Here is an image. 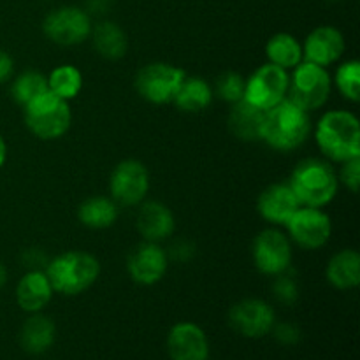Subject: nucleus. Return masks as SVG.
<instances>
[{"instance_id": "obj_7", "label": "nucleus", "mask_w": 360, "mask_h": 360, "mask_svg": "<svg viewBox=\"0 0 360 360\" xmlns=\"http://www.w3.org/2000/svg\"><path fill=\"white\" fill-rule=\"evenodd\" d=\"M186 72L167 62H151L141 67L136 74L134 86L141 98L155 105L172 104Z\"/></svg>"}, {"instance_id": "obj_29", "label": "nucleus", "mask_w": 360, "mask_h": 360, "mask_svg": "<svg viewBox=\"0 0 360 360\" xmlns=\"http://www.w3.org/2000/svg\"><path fill=\"white\" fill-rule=\"evenodd\" d=\"M334 84L341 97L357 104L360 101V62L352 58L341 63L334 72Z\"/></svg>"}, {"instance_id": "obj_33", "label": "nucleus", "mask_w": 360, "mask_h": 360, "mask_svg": "<svg viewBox=\"0 0 360 360\" xmlns=\"http://www.w3.org/2000/svg\"><path fill=\"white\" fill-rule=\"evenodd\" d=\"M271 334H273L278 343L285 345V347H294L302 338L301 329L292 322H276L271 329Z\"/></svg>"}, {"instance_id": "obj_32", "label": "nucleus", "mask_w": 360, "mask_h": 360, "mask_svg": "<svg viewBox=\"0 0 360 360\" xmlns=\"http://www.w3.org/2000/svg\"><path fill=\"white\" fill-rule=\"evenodd\" d=\"M338 179L352 193H357L360 188V157L343 162L340 172H338Z\"/></svg>"}, {"instance_id": "obj_26", "label": "nucleus", "mask_w": 360, "mask_h": 360, "mask_svg": "<svg viewBox=\"0 0 360 360\" xmlns=\"http://www.w3.org/2000/svg\"><path fill=\"white\" fill-rule=\"evenodd\" d=\"M266 56L267 62L274 63V65L281 67L288 72L304 60L302 44L295 35L288 34V32H278L267 41Z\"/></svg>"}, {"instance_id": "obj_34", "label": "nucleus", "mask_w": 360, "mask_h": 360, "mask_svg": "<svg viewBox=\"0 0 360 360\" xmlns=\"http://www.w3.org/2000/svg\"><path fill=\"white\" fill-rule=\"evenodd\" d=\"M167 252L169 260H174V262L186 264L188 260L193 259L195 255V245L192 241H186V239H178L171 245V248L165 250Z\"/></svg>"}, {"instance_id": "obj_15", "label": "nucleus", "mask_w": 360, "mask_h": 360, "mask_svg": "<svg viewBox=\"0 0 360 360\" xmlns=\"http://www.w3.org/2000/svg\"><path fill=\"white\" fill-rule=\"evenodd\" d=\"M347 51V41L341 30L333 25H322L313 28L302 44L304 62H311L320 67H330Z\"/></svg>"}, {"instance_id": "obj_31", "label": "nucleus", "mask_w": 360, "mask_h": 360, "mask_svg": "<svg viewBox=\"0 0 360 360\" xmlns=\"http://www.w3.org/2000/svg\"><path fill=\"white\" fill-rule=\"evenodd\" d=\"M273 295L280 304L294 306L299 299V283L290 269L274 276L273 281Z\"/></svg>"}, {"instance_id": "obj_6", "label": "nucleus", "mask_w": 360, "mask_h": 360, "mask_svg": "<svg viewBox=\"0 0 360 360\" xmlns=\"http://www.w3.org/2000/svg\"><path fill=\"white\" fill-rule=\"evenodd\" d=\"M330 91H333V77L326 67L302 60L290 70L287 98H290L304 111L313 112L323 108L329 101Z\"/></svg>"}, {"instance_id": "obj_5", "label": "nucleus", "mask_w": 360, "mask_h": 360, "mask_svg": "<svg viewBox=\"0 0 360 360\" xmlns=\"http://www.w3.org/2000/svg\"><path fill=\"white\" fill-rule=\"evenodd\" d=\"M25 123L32 136L41 141L62 139L72 125L69 102L51 91H44L23 108Z\"/></svg>"}, {"instance_id": "obj_20", "label": "nucleus", "mask_w": 360, "mask_h": 360, "mask_svg": "<svg viewBox=\"0 0 360 360\" xmlns=\"http://www.w3.org/2000/svg\"><path fill=\"white\" fill-rule=\"evenodd\" d=\"M264 116H266V111L255 108L243 98L231 105L227 118L229 130L236 139L245 141V143H257L260 141Z\"/></svg>"}, {"instance_id": "obj_8", "label": "nucleus", "mask_w": 360, "mask_h": 360, "mask_svg": "<svg viewBox=\"0 0 360 360\" xmlns=\"http://www.w3.org/2000/svg\"><path fill=\"white\" fill-rule=\"evenodd\" d=\"M91 16L76 6H62L46 14L42 32L51 42L58 46H77L90 39Z\"/></svg>"}, {"instance_id": "obj_11", "label": "nucleus", "mask_w": 360, "mask_h": 360, "mask_svg": "<svg viewBox=\"0 0 360 360\" xmlns=\"http://www.w3.org/2000/svg\"><path fill=\"white\" fill-rule=\"evenodd\" d=\"M252 257L259 273L274 278L292 267V241L276 227L266 229L253 239Z\"/></svg>"}, {"instance_id": "obj_27", "label": "nucleus", "mask_w": 360, "mask_h": 360, "mask_svg": "<svg viewBox=\"0 0 360 360\" xmlns=\"http://www.w3.org/2000/svg\"><path fill=\"white\" fill-rule=\"evenodd\" d=\"M46 77H48V90L67 102L76 98L83 88V74L72 63L55 67Z\"/></svg>"}, {"instance_id": "obj_23", "label": "nucleus", "mask_w": 360, "mask_h": 360, "mask_svg": "<svg viewBox=\"0 0 360 360\" xmlns=\"http://www.w3.org/2000/svg\"><path fill=\"white\" fill-rule=\"evenodd\" d=\"M118 217L120 206L111 197H88L77 206V220L91 231H104V229L112 227Z\"/></svg>"}, {"instance_id": "obj_28", "label": "nucleus", "mask_w": 360, "mask_h": 360, "mask_svg": "<svg viewBox=\"0 0 360 360\" xmlns=\"http://www.w3.org/2000/svg\"><path fill=\"white\" fill-rule=\"evenodd\" d=\"M48 91V77L37 70H25L11 84V97L18 105L25 108L28 102Z\"/></svg>"}, {"instance_id": "obj_39", "label": "nucleus", "mask_w": 360, "mask_h": 360, "mask_svg": "<svg viewBox=\"0 0 360 360\" xmlns=\"http://www.w3.org/2000/svg\"><path fill=\"white\" fill-rule=\"evenodd\" d=\"M7 283V267L0 262V288H4V285Z\"/></svg>"}, {"instance_id": "obj_19", "label": "nucleus", "mask_w": 360, "mask_h": 360, "mask_svg": "<svg viewBox=\"0 0 360 360\" xmlns=\"http://www.w3.org/2000/svg\"><path fill=\"white\" fill-rule=\"evenodd\" d=\"M53 290L44 269L27 271L16 285V302L23 311L41 313L51 302Z\"/></svg>"}, {"instance_id": "obj_38", "label": "nucleus", "mask_w": 360, "mask_h": 360, "mask_svg": "<svg viewBox=\"0 0 360 360\" xmlns=\"http://www.w3.org/2000/svg\"><path fill=\"white\" fill-rule=\"evenodd\" d=\"M6 160H7V144H6V139H4V136L0 134V169L4 167Z\"/></svg>"}, {"instance_id": "obj_16", "label": "nucleus", "mask_w": 360, "mask_h": 360, "mask_svg": "<svg viewBox=\"0 0 360 360\" xmlns=\"http://www.w3.org/2000/svg\"><path fill=\"white\" fill-rule=\"evenodd\" d=\"M301 207L294 190L288 181H278L266 186L257 199V211L267 224L281 227Z\"/></svg>"}, {"instance_id": "obj_25", "label": "nucleus", "mask_w": 360, "mask_h": 360, "mask_svg": "<svg viewBox=\"0 0 360 360\" xmlns=\"http://www.w3.org/2000/svg\"><path fill=\"white\" fill-rule=\"evenodd\" d=\"M213 86L200 76H185L172 104L181 112L197 115L206 111L213 102Z\"/></svg>"}, {"instance_id": "obj_1", "label": "nucleus", "mask_w": 360, "mask_h": 360, "mask_svg": "<svg viewBox=\"0 0 360 360\" xmlns=\"http://www.w3.org/2000/svg\"><path fill=\"white\" fill-rule=\"evenodd\" d=\"M311 134V116L297 104L285 98L274 108L267 109L264 116L260 141L274 151L288 153L308 141Z\"/></svg>"}, {"instance_id": "obj_24", "label": "nucleus", "mask_w": 360, "mask_h": 360, "mask_svg": "<svg viewBox=\"0 0 360 360\" xmlns=\"http://www.w3.org/2000/svg\"><path fill=\"white\" fill-rule=\"evenodd\" d=\"M91 42L94 48L102 58L120 60L127 55L129 49V37L125 30L118 23L111 20H102L91 28Z\"/></svg>"}, {"instance_id": "obj_4", "label": "nucleus", "mask_w": 360, "mask_h": 360, "mask_svg": "<svg viewBox=\"0 0 360 360\" xmlns=\"http://www.w3.org/2000/svg\"><path fill=\"white\" fill-rule=\"evenodd\" d=\"M288 185L292 186L301 206L323 207L336 199L340 179L333 162L323 158H304L292 171Z\"/></svg>"}, {"instance_id": "obj_13", "label": "nucleus", "mask_w": 360, "mask_h": 360, "mask_svg": "<svg viewBox=\"0 0 360 360\" xmlns=\"http://www.w3.org/2000/svg\"><path fill=\"white\" fill-rule=\"evenodd\" d=\"M229 323L241 336L257 340L271 334V329L276 323V313L269 302L248 297L232 306L229 311Z\"/></svg>"}, {"instance_id": "obj_30", "label": "nucleus", "mask_w": 360, "mask_h": 360, "mask_svg": "<svg viewBox=\"0 0 360 360\" xmlns=\"http://www.w3.org/2000/svg\"><path fill=\"white\" fill-rule=\"evenodd\" d=\"M245 90L246 77H243L236 70H225V72H221L213 84L214 97L221 98V101L231 105L245 98Z\"/></svg>"}, {"instance_id": "obj_14", "label": "nucleus", "mask_w": 360, "mask_h": 360, "mask_svg": "<svg viewBox=\"0 0 360 360\" xmlns=\"http://www.w3.org/2000/svg\"><path fill=\"white\" fill-rule=\"evenodd\" d=\"M167 267L169 257L160 243L143 241L127 259V273L141 287H151L164 280Z\"/></svg>"}, {"instance_id": "obj_3", "label": "nucleus", "mask_w": 360, "mask_h": 360, "mask_svg": "<svg viewBox=\"0 0 360 360\" xmlns=\"http://www.w3.org/2000/svg\"><path fill=\"white\" fill-rule=\"evenodd\" d=\"M44 273L56 294L74 297L97 283L101 262L91 253L72 250L53 257L44 267Z\"/></svg>"}, {"instance_id": "obj_35", "label": "nucleus", "mask_w": 360, "mask_h": 360, "mask_svg": "<svg viewBox=\"0 0 360 360\" xmlns=\"http://www.w3.org/2000/svg\"><path fill=\"white\" fill-rule=\"evenodd\" d=\"M48 257L42 250L37 248H30L23 253V264L28 267V271H34V269H44L48 266Z\"/></svg>"}, {"instance_id": "obj_18", "label": "nucleus", "mask_w": 360, "mask_h": 360, "mask_svg": "<svg viewBox=\"0 0 360 360\" xmlns=\"http://www.w3.org/2000/svg\"><path fill=\"white\" fill-rule=\"evenodd\" d=\"M136 227L144 241L162 243L174 234L176 220L172 211L160 200H143L137 211Z\"/></svg>"}, {"instance_id": "obj_37", "label": "nucleus", "mask_w": 360, "mask_h": 360, "mask_svg": "<svg viewBox=\"0 0 360 360\" xmlns=\"http://www.w3.org/2000/svg\"><path fill=\"white\" fill-rule=\"evenodd\" d=\"M115 6V0H86V13L90 16H105Z\"/></svg>"}, {"instance_id": "obj_9", "label": "nucleus", "mask_w": 360, "mask_h": 360, "mask_svg": "<svg viewBox=\"0 0 360 360\" xmlns=\"http://www.w3.org/2000/svg\"><path fill=\"white\" fill-rule=\"evenodd\" d=\"M150 171L136 158L122 160L109 176V193L120 207L139 206L150 192Z\"/></svg>"}, {"instance_id": "obj_36", "label": "nucleus", "mask_w": 360, "mask_h": 360, "mask_svg": "<svg viewBox=\"0 0 360 360\" xmlns=\"http://www.w3.org/2000/svg\"><path fill=\"white\" fill-rule=\"evenodd\" d=\"M14 74V60L6 49H0V84L7 83Z\"/></svg>"}, {"instance_id": "obj_17", "label": "nucleus", "mask_w": 360, "mask_h": 360, "mask_svg": "<svg viewBox=\"0 0 360 360\" xmlns=\"http://www.w3.org/2000/svg\"><path fill=\"white\" fill-rule=\"evenodd\" d=\"M167 352L171 360H207L210 341L197 323L179 322L169 330Z\"/></svg>"}, {"instance_id": "obj_12", "label": "nucleus", "mask_w": 360, "mask_h": 360, "mask_svg": "<svg viewBox=\"0 0 360 360\" xmlns=\"http://www.w3.org/2000/svg\"><path fill=\"white\" fill-rule=\"evenodd\" d=\"M288 81H290L288 70L274 63H264L246 79L245 101L262 111H267L287 98Z\"/></svg>"}, {"instance_id": "obj_40", "label": "nucleus", "mask_w": 360, "mask_h": 360, "mask_svg": "<svg viewBox=\"0 0 360 360\" xmlns=\"http://www.w3.org/2000/svg\"><path fill=\"white\" fill-rule=\"evenodd\" d=\"M327 2H336V0H327Z\"/></svg>"}, {"instance_id": "obj_22", "label": "nucleus", "mask_w": 360, "mask_h": 360, "mask_svg": "<svg viewBox=\"0 0 360 360\" xmlns=\"http://www.w3.org/2000/svg\"><path fill=\"white\" fill-rule=\"evenodd\" d=\"M56 338V327L49 316L32 313L20 330V343L27 354L41 355L53 347Z\"/></svg>"}, {"instance_id": "obj_21", "label": "nucleus", "mask_w": 360, "mask_h": 360, "mask_svg": "<svg viewBox=\"0 0 360 360\" xmlns=\"http://www.w3.org/2000/svg\"><path fill=\"white\" fill-rule=\"evenodd\" d=\"M326 278L336 290H354L360 285V255L357 250L345 248L334 253L326 267Z\"/></svg>"}, {"instance_id": "obj_10", "label": "nucleus", "mask_w": 360, "mask_h": 360, "mask_svg": "<svg viewBox=\"0 0 360 360\" xmlns=\"http://www.w3.org/2000/svg\"><path fill=\"white\" fill-rule=\"evenodd\" d=\"M287 236L302 250H320L333 236V220L322 207L301 206L285 224Z\"/></svg>"}, {"instance_id": "obj_2", "label": "nucleus", "mask_w": 360, "mask_h": 360, "mask_svg": "<svg viewBox=\"0 0 360 360\" xmlns=\"http://www.w3.org/2000/svg\"><path fill=\"white\" fill-rule=\"evenodd\" d=\"M315 139L326 160L343 164L360 157V123L354 112L333 109L320 116Z\"/></svg>"}]
</instances>
